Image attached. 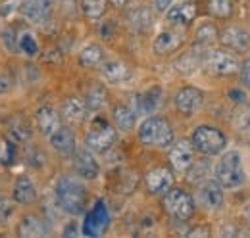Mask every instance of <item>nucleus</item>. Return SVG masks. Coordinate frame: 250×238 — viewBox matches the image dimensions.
<instances>
[{
    "mask_svg": "<svg viewBox=\"0 0 250 238\" xmlns=\"http://www.w3.org/2000/svg\"><path fill=\"white\" fill-rule=\"evenodd\" d=\"M73 167H75V173L83 178H96L98 177V161L94 159V156L89 150H77L75 152V158H73Z\"/></svg>",
    "mask_w": 250,
    "mask_h": 238,
    "instance_id": "14",
    "label": "nucleus"
},
{
    "mask_svg": "<svg viewBox=\"0 0 250 238\" xmlns=\"http://www.w3.org/2000/svg\"><path fill=\"white\" fill-rule=\"evenodd\" d=\"M48 139H50L52 148L56 150L60 156H63V158H69V156L75 154V133H73V129L60 127Z\"/></svg>",
    "mask_w": 250,
    "mask_h": 238,
    "instance_id": "13",
    "label": "nucleus"
},
{
    "mask_svg": "<svg viewBox=\"0 0 250 238\" xmlns=\"http://www.w3.org/2000/svg\"><path fill=\"white\" fill-rule=\"evenodd\" d=\"M100 35H102V39H112L114 37V23L104 21V25L100 27Z\"/></svg>",
    "mask_w": 250,
    "mask_h": 238,
    "instance_id": "38",
    "label": "nucleus"
},
{
    "mask_svg": "<svg viewBox=\"0 0 250 238\" xmlns=\"http://www.w3.org/2000/svg\"><path fill=\"white\" fill-rule=\"evenodd\" d=\"M190 142L196 152L204 156H218L227 146V137L219 131L218 127L212 125H200L192 131Z\"/></svg>",
    "mask_w": 250,
    "mask_h": 238,
    "instance_id": "4",
    "label": "nucleus"
},
{
    "mask_svg": "<svg viewBox=\"0 0 250 238\" xmlns=\"http://www.w3.org/2000/svg\"><path fill=\"white\" fill-rule=\"evenodd\" d=\"M206 67L216 75H233L241 69L239 60L227 50H210L206 56Z\"/></svg>",
    "mask_w": 250,
    "mask_h": 238,
    "instance_id": "7",
    "label": "nucleus"
},
{
    "mask_svg": "<svg viewBox=\"0 0 250 238\" xmlns=\"http://www.w3.org/2000/svg\"><path fill=\"white\" fill-rule=\"evenodd\" d=\"M106 227H108V211L104 208V204H96V208L87 215V223H85L83 231L89 237H96V235L104 233Z\"/></svg>",
    "mask_w": 250,
    "mask_h": 238,
    "instance_id": "22",
    "label": "nucleus"
},
{
    "mask_svg": "<svg viewBox=\"0 0 250 238\" xmlns=\"http://www.w3.org/2000/svg\"><path fill=\"white\" fill-rule=\"evenodd\" d=\"M14 202L16 204H21V206H29L37 200V188L33 184V180L27 175H20L16 184H14Z\"/></svg>",
    "mask_w": 250,
    "mask_h": 238,
    "instance_id": "21",
    "label": "nucleus"
},
{
    "mask_svg": "<svg viewBox=\"0 0 250 238\" xmlns=\"http://www.w3.org/2000/svg\"><path fill=\"white\" fill-rule=\"evenodd\" d=\"M229 96H237V98H233L235 102H245V98H247V96H245V92H241L239 89L231 90V92H229Z\"/></svg>",
    "mask_w": 250,
    "mask_h": 238,
    "instance_id": "41",
    "label": "nucleus"
},
{
    "mask_svg": "<svg viewBox=\"0 0 250 238\" xmlns=\"http://www.w3.org/2000/svg\"><path fill=\"white\" fill-rule=\"evenodd\" d=\"M35 119H37V127H39V131H41L44 137H50L54 131H58V129L62 127L60 114H58L54 108H50V106H42V108H39Z\"/></svg>",
    "mask_w": 250,
    "mask_h": 238,
    "instance_id": "17",
    "label": "nucleus"
},
{
    "mask_svg": "<svg viewBox=\"0 0 250 238\" xmlns=\"http://www.w3.org/2000/svg\"><path fill=\"white\" fill-rule=\"evenodd\" d=\"M114 6H125V4H129L131 0H110Z\"/></svg>",
    "mask_w": 250,
    "mask_h": 238,
    "instance_id": "42",
    "label": "nucleus"
},
{
    "mask_svg": "<svg viewBox=\"0 0 250 238\" xmlns=\"http://www.w3.org/2000/svg\"><path fill=\"white\" fill-rule=\"evenodd\" d=\"M18 46L27 56H37L39 54V44H37V40H35V37L31 33H21L18 37Z\"/></svg>",
    "mask_w": 250,
    "mask_h": 238,
    "instance_id": "32",
    "label": "nucleus"
},
{
    "mask_svg": "<svg viewBox=\"0 0 250 238\" xmlns=\"http://www.w3.org/2000/svg\"><path fill=\"white\" fill-rule=\"evenodd\" d=\"M20 0H6L4 4H2V8H0V16L2 18H8L12 12H16V10H20Z\"/></svg>",
    "mask_w": 250,
    "mask_h": 238,
    "instance_id": "35",
    "label": "nucleus"
},
{
    "mask_svg": "<svg viewBox=\"0 0 250 238\" xmlns=\"http://www.w3.org/2000/svg\"><path fill=\"white\" fill-rule=\"evenodd\" d=\"M135 119H137V112L125 104H118L114 108V123L118 129L122 131H131L133 125H135Z\"/></svg>",
    "mask_w": 250,
    "mask_h": 238,
    "instance_id": "26",
    "label": "nucleus"
},
{
    "mask_svg": "<svg viewBox=\"0 0 250 238\" xmlns=\"http://www.w3.org/2000/svg\"><path fill=\"white\" fill-rule=\"evenodd\" d=\"M102 61H104V50L98 44H87L79 54V63L83 67H94L100 65Z\"/></svg>",
    "mask_w": 250,
    "mask_h": 238,
    "instance_id": "27",
    "label": "nucleus"
},
{
    "mask_svg": "<svg viewBox=\"0 0 250 238\" xmlns=\"http://www.w3.org/2000/svg\"><path fill=\"white\" fill-rule=\"evenodd\" d=\"M173 184V175L167 167H154L146 173V188L150 194H164Z\"/></svg>",
    "mask_w": 250,
    "mask_h": 238,
    "instance_id": "16",
    "label": "nucleus"
},
{
    "mask_svg": "<svg viewBox=\"0 0 250 238\" xmlns=\"http://www.w3.org/2000/svg\"><path fill=\"white\" fill-rule=\"evenodd\" d=\"M198 204L208 211H216L223 206V186L218 180H204L198 186Z\"/></svg>",
    "mask_w": 250,
    "mask_h": 238,
    "instance_id": "11",
    "label": "nucleus"
},
{
    "mask_svg": "<svg viewBox=\"0 0 250 238\" xmlns=\"http://www.w3.org/2000/svg\"><path fill=\"white\" fill-rule=\"evenodd\" d=\"M198 235L208 237V235H210V229H208V227H196V229L188 231V237H198Z\"/></svg>",
    "mask_w": 250,
    "mask_h": 238,
    "instance_id": "40",
    "label": "nucleus"
},
{
    "mask_svg": "<svg viewBox=\"0 0 250 238\" xmlns=\"http://www.w3.org/2000/svg\"><path fill=\"white\" fill-rule=\"evenodd\" d=\"M106 2L108 0H83L81 10L89 20H100L106 12Z\"/></svg>",
    "mask_w": 250,
    "mask_h": 238,
    "instance_id": "30",
    "label": "nucleus"
},
{
    "mask_svg": "<svg viewBox=\"0 0 250 238\" xmlns=\"http://www.w3.org/2000/svg\"><path fill=\"white\" fill-rule=\"evenodd\" d=\"M219 33L218 27L214 23H202L198 29H196V35H194V42L198 46H210L218 40Z\"/></svg>",
    "mask_w": 250,
    "mask_h": 238,
    "instance_id": "28",
    "label": "nucleus"
},
{
    "mask_svg": "<svg viewBox=\"0 0 250 238\" xmlns=\"http://www.w3.org/2000/svg\"><path fill=\"white\" fill-rule=\"evenodd\" d=\"M208 12L216 18H229L233 14V2L231 0H208Z\"/></svg>",
    "mask_w": 250,
    "mask_h": 238,
    "instance_id": "31",
    "label": "nucleus"
},
{
    "mask_svg": "<svg viewBox=\"0 0 250 238\" xmlns=\"http://www.w3.org/2000/svg\"><path fill=\"white\" fill-rule=\"evenodd\" d=\"M219 39H221L223 46H227L231 50L243 52V50H249L250 48V33L247 29H243V27H237V25L227 27L221 33Z\"/></svg>",
    "mask_w": 250,
    "mask_h": 238,
    "instance_id": "15",
    "label": "nucleus"
},
{
    "mask_svg": "<svg viewBox=\"0 0 250 238\" xmlns=\"http://www.w3.org/2000/svg\"><path fill=\"white\" fill-rule=\"evenodd\" d=\"M249 123H250V112H247V116L243 119V125H249Z\"/></svg>",
    "mask_w": 250,
    "mask_h": 238,
    "instance_id": "45",
    "label": "nucleus"
},
{
    "mask_svg": "<svg viewBox=\"0 0 250 238\" xmlns=\"http://www.w3.org/2000/svg\"><path fill=\"white\" fill-rule=\"evenodd\" d=\"M100 73L108 83H125L131 79V67L120 60H106L100 63Z\"/></svg>",
    "mask_w": 250,
    "mask_h": 238,
    "instance_id": "12",
    "label": "nucleus"
},
{
    "mask_svg": "<svg viewBox=\"0 0 250 238\" xmlns=\"http://www.w3.org/2000/svg\"><path fill=\"white\" fill-rule=\"evenodd\" d=\"M241 131H243V133H245V135L250 139V123H249V125H243V127H241Z\"/></svg>",
    "mask_w": 250,
    "mask_h": 238,
    "instance_id": "43",
    "label": "nucleus"
},
{
    "mask_svg": "<svg viewBox=\"0 0 250 238\" xmlns=\"http://www.w3.org/2000/svg\"><path fill=\"white\" fill-rule=\"evenodd\" d=\"M116 139H118V133H116L114 125H110L106 119L98 118L91 123V129L85 137V144L93 152L104 154L116 144Z\"/></svg>",
    "mask_w": 250,
    "mask_h": 238,
    "instance_id": "6",
    "label": "nucleus"
},
{
    "mask_svg": "<svg viewBox=\"0 0 250 238\" xmlns=\"http://www.w3.org/2000/svg\"><path fill=\"white\" fill-rule=\"evenodd\" d=\"M14 215V204L8 198H0V223H6Z\"/></svg>",
    "mask_w": 250,
    "mask_h": 238,
    "instance_id": "33",
    "label": "nucleus"
},
{
    "mask_svg": "<svg viewBox=\"0 0 250 238\" xmlns=\"http://www.w3.org/2000/svg\"><path fill=\"white\" fill-rule=\"evenodd\" d=\"M12 85H14V79H12V75L10 73H0V96L2 94H6V92H10L12 89Z\"/></svg>",
    "mask_w": 250,
    "mask_h": 238,
    "instance_id": "36",
    "label": "nucleus"
},
{
    "mask_svg": "<svg viewBox=\"0 0 250 238\" xmlns=\"http://www.w3.org/2000/svg\"><path fill=\"white\" fill-rule=\"evenodd\" d=\"M204 104V92L196 87H183L175 94V108L183 116H192L196 114Z\"/></svg>",
    "mask_w": 250,
    "mask_h": 238,
    "instance_id": "8",
    "label": "nucleus"
},
{
    "mask_svg": "<svg viewBox=\"0 0 250 238\" xmlns=\"http://www.w3.org/2000/svg\"><path fill=\"white\" fill-rule=\"evenodd\" d=\"M139 140L145 146H156V148H167L173 144V129L169 121L160 116L145 119L139 127Z\"/></svg>",
    "mask_w": 250,
    "mask_h": 238,
    "instance_id": "3",
    "label": "nucleus"
},
{
    "mask_svg": "<svg viewBox=\"0 0 250 238\" xmlns=\"http://www.w3.org/2000/svg\"><path fill=\"white\" fill-rule=\"evenodd\" d=\"M6 133L14 142H23L33 135L31 123L25 116L16 114V116H12L6 121Z\"/></svg>",
    "mask_w": 250,
    "mask_h": 238,
    "instance_id": "18",
    "label": "nucleus"
},
{
    "mask_svg": "<svg viewBox=\"0 0 250 238\" xmlns=\"http://www.w3.org/2000/svg\"><path fill=\"white\" fill-rule=\"evenodd\" d=\"M2 39H4V44H6L8 50H12V52H18V50H20V46H18V37L14 35L12 29L4 31V33H2Z\"/></svg>",
    "mask_w": 250,
    "mask_h": 238,
    "instance_id": "34",
    "label": "nucleus"
},
{
    "mask_svg": "<svg viewBox=\"0 0 250 238\" xmlns=\"http://www.w3.org/2000/svg\"><path fill=\"white\" fill-rule=\"evenodd\" d=\"M171 4H173V0H154V6H156L158 12H166Z\"/></svg>",
    "mask_w": 250,
    "mask_h": 238,
    "instance_id": "39",
    "label": "nucleus"
},
{
    "mask_svg": "<svg viewBox=\"0 0 250 238\" xmlns=\"http://www.w3.org/2000/svg\"><path fill=\"white\" fill-rule=\"evenodd\" d=\"M87 114H89V108L85 104V100L77 98V96H71L67 98L62 104V116L67 123H83L87 119Z\"/></svg>",
    "mask_w": 250,
    "mask_h": 238,
    "instance_id": "20",
    "label": "nucleus"
},
{
    "mask_svg": "<svg viewBox=\"0 0 250 238\" xmlns=\"http://www.w3.org/2000/svg\"><path fill=\"white\" fill-rule=\"evenodd\" d=\"M164 208L171 217L179 221H187L194 213V200L185 188L169 186L164 192Z\"/></svg>",
    "mask_w": 250,
    "mask_h": 238,
    "instance_id": "5",
    "label": "nucleus"
},
{
    "mask_svg": "<svg viewBox=\"0 0 250 238\" xmlns=\"http://www.w3.org/2000/svg\"><path fill=\"white\" fill-rule=\"evenodd\" d=\"M216 178L223 188H239L247 180V171L243 165V156L237 150H229L221 156L216 165Z\"/></svg>",
    "mask_w": 250,
    "mask_h": 238,
    "instance_id": "2",
    "label": "nucleus"
},
{
    "mask_svg": "<svg viewBox=\"0 0 250 238\" xmlns=\"http://www.w3.org/2000/svg\"><path fill=\"white\" fill-rule=\"evenodd\" d=\"M169 163L175 171L185 173L194 163V146L188 140H177L169 150Z\"/></svg>",
    "mask_w": 250,
    "mask_h": 238,
    "instance_id": "9",
    "label": "nucleus"
},
{
    "mask_svg": "<svg viewBox=\"0 0 250 238\" xmlns=\"http://www.w3.org/2000/svg\"><path fill=\"white\" fill-rule=\"evenodd\" d=\"M56 200L65 213L81 215L87 208V190L77 178L62 177L56 184Z\"/></svg>",
    "mask_w": 250,
    "mask_h": 238,
    "instance_id": "1",
    "label": "nucleus"
},
{
    "mask_svg": "<svg viewBox=\"0 0 250 238\" xmlns=\"http://www.w3.org/2000/svg\"><path fill=\"white\" fill-rule=\"evenodd\" d=\"M85 104H87L89 112L100 110L106 104V90H104V87L102 85H93L87 92V96H85Z\"/></svg>",
    "mask_w": 250,
    "mask_h": 238,
    "instance_id": "29",
    "label": "nucleus"
},
{
    "mask_svg": "<svg viewBox=\"0 0 250 238\" xmlns=\"http://www.w3.org/2000/svg\"><path fill=\"white\" fill-rule=\"evenodd\" d=\"M18 235H20V237H27V238L42 237V235H46V225H44V221H42L41 217H37V215H27V217H23V221L18 225Z\"/></svg>",
    "mask_w": 250,
    "mask_h": 238,
    "instance_id": "25",
    "label": "nucleus"
},
{
    "mask_svg": "<svg viewBox=\"0 0 250 238\" xmlns=\"http://www.w3.org/2000/svg\"><path fill=\"white\" fill-rule=\"evenodd\" d=\"M160 104H162V89H160V87H152L150 90L143 92V94L137 98V108H135V112L154 114Z\"/></svg>",
    "mask_w": 250,
    "mask_h": 238,
    "instance_id": "24",
    "label": "nucleus"
},
{
    "mask_svg": "<svg viewBox=\"0 0 250 238\" xmlns=\"http://www.w3.org/2000/svg\"><path fill=\"white\" fill-rule=\"evenodd\" d=\"M196 18V4L192 0H185L167 10V21L173 25H188Z\"/></svg>",
    "mask_w": 250,
    "mask_h": 238,
    "instance_id": "19",
    "label": "nucleus"
},
{
    "mask_svg": "<svg viewBox=\"0 0 250 238\" xmlns=\"http://www.w3.org/2000/svg\"><path fill=\"white\" fill-rule=\"evenodd\" d=\"M239 73H241V81H243V85L250 89V58L245 60V61L241 63V69H239Z\"/></svg>",
    "mask_w": 250,
    "mask_h": 238,
    "instance_id": "37",
    "label": "nucleus"
},
{
    "mask_svg": "<svg viewBox=\"0 0 250 238\" xmlns=\"http://www.w3.org/2000/svg\"><path fill=\"white\" fill-rule=\"evenodd\" d=\"M245 217H247V221H250V202L247 204V208H245Z\"/></svg>",
    "mask_w": 250,
    "mask_h": 238,
    "instance_id": "44",
    "label": "nucleus"
},
{
    "mask_svg": "<svg viewBox=\"0 0 250 238\" xmlns=\"http://www.w3.org/2000/svg\"><path fill=\"white\" fill-rule=\"evenodd\" d=\"M183 35L181 33H175V31H164V33H160L156 37V40H154V52L156 54H171V52H175V50H179L181 48V44H183Z\"/></svg>",
    "mask_w": 250,
    "mask_h": 238,
    "instance_id": "23",
    "label": "nucleus"
},
{
    "mask_svg": "<svg viewBox=\"0 0 250 238\" xmlns=\"http://www.w3.org/2000/svg\"><path fill=\"white\" fill-rule=\"evenodd\" d=\"M20 14L31 23H44L52 16V0H23Z\"/></svg>",
    "mask_w": 250,
    "mask_h": 238,
    "instance_id": "10",
    "label": "nucleus"
}]
</instances>
